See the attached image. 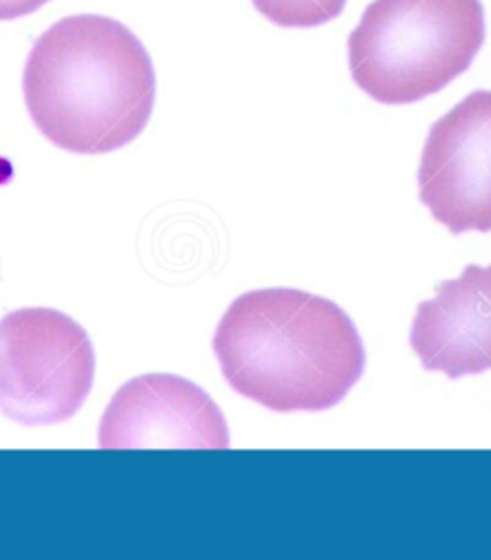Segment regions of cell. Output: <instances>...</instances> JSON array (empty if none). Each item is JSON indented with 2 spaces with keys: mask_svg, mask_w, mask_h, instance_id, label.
I'll list each match as a JSON object with an SVG mask.
<instances>
[{
  "mask_svg": "<svg viewBox=\"0 0 491 560\" xmlns=\"http://www.w3.org/2000/svg\"><path fill=\"white\" fill-rule=\"evenodd\" d=\"M213 353L226 384L274 412L327 411L365 373L355 323L327 298L252 290L219 320Z\"/></svg>",
  "mask_w": 491,
  "mask_h": 560,
  "instance_id": "cell-1",
  "label": "cell"
},
{
  "mask_svg": "<svg viewBox=\"0 0 491 560\" xmlns=\"http://www.w3.org/2000/svg\"><path fill=\"white\" fill-rule=\"evenodd\" d=\"M24 98L45 139L71 154H108L149 125L156 70L127 25L81 14L56 22L27 56Z\"/></svg>",
  "mask_w": 491,
  "mask_h": 560,
  "instance_id": "cell-2",
  "label": "cell"
},
{
  "mask_svg": "<svg viewBox=\"0 0 491 560\" xmlns=\"http://www.w3.org/2000/svg\"><path fill=\"white\" fill-rule=\"evenodd\" d=\"M486 40L482 0H373L348 39L351 78L386 106L436 94Z\"/></svg>",
  "mask_w": 491,
  "mask_h": 560,
  "instance_id": "cell-3",
  "label": "cell"
},
{
  "mask_svg": "<svg viewBox=\"0 0 491 560\" xmlns=\"http://www.w3.org/2000/svg\"><path fill=\"white\" fill-rule=\"evenodd\" d=\"M96 358L78 320L50 307L0 319V412L22 427L73 419L93 389Z\"/></svg>",
  "mask_w": 491,
  "mask_h": 560,
  "instance_id": "cell-4",
  "label": "cell"
},
{
  "mask_svg": "<svg viewBox=\"0 0 491 560\" xmlns=\"http://www.w3.org/2000/svg\"><path fill=\"white\" fill-rule=\"evenodd\" d=\"M419 198L449 233H491V91L468 94L432 124Z\"/></svg>",
  "mask_w": 491,
  "mask_h": 560,
  "instance_id": "cell-5",
  "label": "cell"
},
{
  "mask_svg": "<svg viewBox=\"0 0 491 560\" xmlns=\"http://www.w3.org/2000/svg\"><path fill=\"white\" fill-rule=\"evenodd\" d=\"M102 450H226L223 412L195 382L175 374H142L112 397L98 429Z\"/></svg>",
  "mask_w": 491,
  "mask_h": 560,
  "instance_id": "cell-6",
  "label": "cell"
},
{
  "mask_svg": "<svg viewBox=\"0 0 491 560\" xmlns=\"http://www.w3.org/2000/svg\"><path fill=\"white\" fill-rule=\"evenodd\" d=\"M409 343L424 371L449 381L491 371V264L442 280L436 298L417 307Z\"/></svg>",
  "mask_w": 491,
  "mask_h": 560,
  "instance_id": "cell-7",
  "label": "cell"
},
{
  "mask_svg": "<svg viewBox=\"0 0 491 560\" xmlns=\"http://www.w3.org/2000/svg\"><path fill=\"white\" fill-rule=\"evenodd\" d=\"M261 16L287 30H312L342 14L348 0H252Z\"/></svg>",
  "mask_w": 491,
  "mask_h": 560,
  "instance_id": "cell-8",
  "label": "cell"
},
{
  "mask_svg": "<svg viewBox=\"0 0 491 560\" xmlns=\"http://www.w3.org/2000/svg\"><path fill=\"white\" fill-rule=\"evenodd\" d=\"M47 2L50 0H0V22H12L35 14Z\"/></svg>",
  "mask_w": 491,
  "mask_h": 560,
  "instance_id": "cell-9",
  "label": "cell"
}]
</instances>
